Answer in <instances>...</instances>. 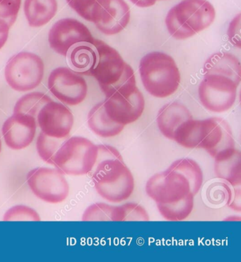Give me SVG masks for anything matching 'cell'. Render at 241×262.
<instances>
[{"instance_id":"cell-1","label":"cell","mask_w":241,"mask_h":262,"mask_svg":"<svg viewBox=\"0 0 241 262\" xmlns=\"http://www.w3.org/2000/svg\"><path fill=\"white\" fill-rule=\"evenodd\" d=\"M91 180L97 192L105 200L119 204L128 200L134 190V179L116 148L98 145V157Z\"/></svg>"},{"instance_id":"cell-2","label":"cell","mask_w":241,"mask_h":262,"mask_svg":"<svg viewBox=\"0 0 241 262\" xmlns=\"http://www.w3.org/2000/svg\"><path fill=\"white\" fill-rule=\"evenodd\" d=\"M215 16L214 7L207 0H183L170 9L165 25L174 38L187 39L209 27Z\"/></svg>"},{"instance_id":"cell-3","label":"cell","mask_w":241,"mask_h":262,"mask_svg":"<svg viewBox=\"0 0 241 262\" xmlns=\"http://www.w3.org/2000/svg\"><path fill=\"white\" fill-rule=\"evenodd\" d=\"M94 46L95 59L91 76L98 81L106 97L121 86L136 84L133 70L116 50L98 39H95Z\"/></svg>"},{"instance_id":"cell-4","label":"cell","mask_w":241,"mask_h":262,"mask_svg":"<svg viewBox=\"0 0 241 262\" xmlns=\"http://www.w3.org/2000/svg\"><path fill=\"white\" fill-rule=\"evenodd\" d=\"M143 85L151 95L157 98L174 95L180 82V73L174 59L166 53L152 52L139 63Z\"/></svg>"},{"instance_id":"cell-5","label":"cell","mask_w":241,"mask_h":262,"mask_svg":"<svg viewBox=\"0 0 241 262\" xmlns=\"http://www.w3.org/2000/svg\"><path fill=\"white\" fill-rule=\"evenodd\" d=\"M98 145L81 136L68 138L55 155L53 166L64 175L83 176L93 170Z\"/></svg>"},{"instance_id":"cell-6","label":"cell","mask_w":241,"mask_h":262,"mask_svg":"<svg viewBox=\"0 0 241 262\" xmlns=\"http://www.w3.org/2000/svg\"><path fill=\"white\" fill-rule=\"evenodd\" d=\"M104 103L108 117L125 126L137 121L145 108L144 98L136 84L121 86L106 97Z\"/></svg>"},{"instance_id":"cell-7","label":"cell","mask_w":241,"mask_h":262,"mask_svg":"<svg viewBox=\"0 0 241 262\" xmlns=\"http://www.w3.org/2000/svg\"><path fill=\"white\" fill-rule=\"evenodd\" d=\"M44 63L34 53L21 52L9 59L5 68V78L9 86L18 92L37 88L43 80Z\"/></svg>"},{"instance_id":"cell-8","label":"cell","mask_w":241,"mask_h":262,"mask_svg":"<svg viewBox=\"0 0 241 262\" xmlns=\"http://www.w3.org/2000/svg\"><path fill=\"white\" fill-rule=\"evenodd\" d=\"M27 182L37 198L47 204H60L69 195L67 180L56 168H34L28 172Z\"/></svg>"},{"instance_id":"cell-9","label":"cell","mask_w":241,"mask_h":262,"mask_svg":"<svg viewBox=\"0 0 241 262\" xmlns=\"http://www.w3.org/2000/svg\"><path fill=\"white\" fill-rule=\"evenodd\" d=\"M145 190L156 204H176L193 194L187 179L169 169L153 175L147 181Z\"/></svg>"},{"instance_id":"cell-10","label":"cell","mask_w":241,"mask_h":262,"mask_svg":"<svg viewBox=\"0 0 241 262\" xmlns=\"http://www.w3.org/2000/svg\"><path fill=\"white\" fill-rule=\"evenodd\" d=\"M238 86L227 77L205 75L199 86V98L207 110L214 113H224L234 104Z\"/></svg>"},{"instance_id":"cell-11","label":"cell","mask_w":241,"mask_h":262,"mask_svg":"<svg viewBox=\"0 0 241 262\" xmlns=\"http://www.w3.org/2000/svg\"><path fill=\"white\" fill-rule=\"evenodd\" d=\"M51 93L64 104L76 106L87 95L85 79L70 68L60 67L51 72L49 78Z\"/></svg>"},{"instance_id":"cell-12","label":"cell","mask_w":241,"mask_h":262,"mask_svg":"<svg viewBox=\"0 0 241 262\" xmlns=\"http://www.w3.org/2000/svg\"><path fill=\"white\" fill-rule=\"evenodd\" d=\"M130 19V7L125 0H97L90 21L103 34L114 35L124 30Z\"/></svg>"},{"instance_id":"cell-13","label":"cell","mask_w":241,"mask_h":262,"mask_svg":"<svg viewBox=\"0 0 241 262\" xmlns=\"http://www.w3.org/2000/svg\"><path fill=\"white\" fill-rule=\"evenodd\" d=\"M50 46L58 54L66 56L69 50L84 43H94L95 38L84 24L75 18L59 20L50 30Z\"/></svg>"},{"instance_id":"cell-14","label":"cell","mask_w":241,"mask_h":262,"mask_svg":"<svg viewBox=\"0 0 241 262\" xmlns=\"http://www.w3.org/2000/svg\"><path fill=\"white\" fill-rule=\"evenodd\" d=\"M199 148L205 149L213 158L235 148L232 130L227 121L219 117L202 120Z\"/></svg>"},{"instance_id":"cell-15","label":"cell","mask_w":241,"mask_h":262,"mask_svg":"<svg viewBox=\"0 0 241 262\" xmlns=\"http://www.w3.org/2000/svg\"><path fill=\"white\" fill-rule=\"evenodd\" d=\"M74 116L61 103L51 101L40 110L36 117L41 132L50 137L69 138L74 125Z\"/></svg>"},{"instance_id":"cell-16","label":"cell","mask_w":241,"mask_h":262,"mask_svg":"<svg viewBox=\"0 0 241 262\" xmlns=\"http://www.w3.org/2000/svg\"><path fill=\"white\" fill-rule=\"evenodd\" d=\"M36 118L21 113H14L2 128L4 140L9 148L21 150L34 141L36 134Z\"/></svg>"},{"instance_id":"cell-17","label":"cell","mask_w":241,"mask_h":262,"mask_svg":"<svg viewBox=\"0 0 241 262\" xmlns=\"http://www.w3.org/2000/svg\"><path fill=\"white\" fill-rule=\"evenodd\" d=\"M191 119L192 116L188 108L181 103L174 101L161 108L158 112L156 122L162 135L173 140L176 130L184 122Z\"/></svg>"},{"instance_id":"cell-18","label":"cell","mask_w":241,"mask_h":262,"mask_svg":"<svg viewBox=\"0 0 241 262\" xmlns=\"http://www.w3.org/2000/svg\"><path fill=\"white\" fill-rule=\"evenodd\" d=\"M205 75H220L231 79L238 85L240 82V62L234 55L217 53L207 59L204 66Z\"/></svg>"},{"instance_id":"cell-19","label":"cell","mask_w":241,"mask_h":262,"mask_svg":"<svg viewBox=\"0 0 241 262\" xmlns=\"http://www.w3.org/2000/svg\"><path fill=\"white\" fill-rule=\"evenodd\" d=\"M214 159V172L217 178L230 186L241 184V153L233 148Z\"/></svg>"},{"instance_id":"cell-20","label":"cell","mask_w":241,"mask_h":262,"mask_svg":"<svg viewBox=\"0 0 241 262\" xmlns=\"http://www.w3.org/2000/svg\"><path fill=\"white\" fill-rule=\"evenodd\" d=\"M88 125L95 135L102 138H112L120 134L125 125L114 122L108 117L104 101L95 104L88 114Z\"/></svg>"},{"instance_id":"cell-21","label":"cell","mask_w":241,"mask_h":262,"mask_svg":"<svg viewBox=\"0 0 241 262\" xmlns=\"http://www.w3.org/2000/svg\"><path fill=\"white\" fill-rule=\"evenodd\" d=\"M57 11V0H25V15L31 27L45 25L54 17Z\"/></svg>"},{"instance_id":"cell-22","label":"cell","mask_w":241,"mask_h":262,"mask_svg":"<svg viewBox=\"0 0 241 262\" xmlns=\"http://www.w3.org/2000/svg\"><path fill=\"white\" fill-rule=\"evenodd\" d=\"M66 57L68 64L74 72L79 75L91 76L95 59L94 43L79 44L69 50Z\"/></svg>"},{"instance_id":"cell-23","label":"cell","mask_w":241,"mask_h":262,"mask_svg":"<svg viewBox=\"0 0 241 262\" xmlns=\"http://www.w3.org/2000/svg\"><path fill=\"white\" fill-rule=\"evenodd\" d=\"M168 169L177 171L188 181L193 194H198L203 184L204 176L200 165L190 158H181L171 164Z\"/></svg>"},{"instance_id":"cell-24","label":"cell","mask_w":241,"mask_h":262,"mask_svg":"<svg viewBox=\"0 0 241 262\" xmlns=\"http://www.w3.org/2000/svg\"><path fill=\"white\" fill-rule=\"evenodd\" d=\"M201 125L202 120H187L175 132L173 140L185 148H199Z\"/></svg>"},{"instance_id":"cell-25","label":"cell","mask_w":241,"mask_h":262,"mask_svg":"<svg viewBox=\"0 0 241 262\" xmlns=\"http://www.w3.org/2000/svg\"><path fill=\"white\" fill-rule=\"evenodd\" d=\"M194 197L189 195L186 199L174 204H156L161 216L168 221H183L192 213L194 208Z\"/></svg>"},{"instance_id":"cell-26","label":"cell","mask_w":241,"mask_h":262,"mask_svg":"<svg viewBox=\"0 0 241 262\" xmlns=\"http://www.w3.org/2000/svg\"><path fill=\"white\" fill-rule=\"evenodd\" d=\"M52 99L41 92H32L20 98L16 101L14 113H21L36 118L40 110Z\"/></svg>"},{"instance_id":"cell-27","label":"cell","mask_w":241,"mask_h":262,"mask_svg":"<svg viewBox=\"0 0 241 262\" xmlns=\"http://www.w3.org/2000/svg\"><path fill=\"white\" fill-rule=\"evenodd\" d=\"M67 138L50 137L43 132H40L37 138L36 143L38 156L46 163L53 165L55 155Z\"/></svg>"},{"instance_id":"cell-28","label":"cell","mask_w":241,"mask_h":262,"mask_svg":"<svg viewBox=\"0 0 241 262\" xmlns=\"http://www.w3.org/2000/svg\"><path fill=\"white\" fill-rule=\"evenodd\" d=\"M144 208L135 203H127L114 207L111 221H150Z\"/></svg>"},{"instance_id":"cell-29","label":"cell","mask_w":241,"mask_h":262,"mask_svg":"<svg viewBox=\"0 0 241 262\" xmlns=\"http://www.w3.org/2000/svg\"><path fill=\"white\" fill-rule=\"evenodd\" d=\"M21 0H0V29L9 30L15 23Z\"/></svg>"},{"instance_id":"cell-30","label":"cell","mask_w":241,"mask_h":262,"mask_svg":"<svg viewBox=\"0 0 241 262\" xmlns=\"http://www.w3.org/2000/svg\"><path fill=\"white\" fill-rule=\"evenodd\" d=\"M41 221L39 213L34 208L26 205H16L7 210L3 221Z\"/></svg>"},{"instance_id":"cell-31","label":"cell","mask_w":241,"mask_h":262,"mask_svg":"<svg viewBox=\"0 0 241 262\" xmlns=\"http://www.w3.org/2000/svg\"><path fill=\"white\" fill-rule=\"evenodd\" d=\"M115 206L106 203H95L84 210L82 221H111Z\"/></svg>"},{"instance_id":"cell-32","label":"cell","mask_w":241,"mask_h":262,"mask_svg":"<svg viewBox=\"0 0 241 262\" xmlns=\"http://www.w3.org/2000/svg\"><path fill=\"white\" fill-rule=\"evenodd\" d=\"M240 14H238L230 23L228 36L231 44L240 49Z\"/></svg>"},{"instance_id":"cell-33","label":"cell","mask_w":241,"mask_h":262,"mask_svg":"<svg viewBox=\"0 0 241 262\" xmlns=\"http://www.w3.org/2000/svg\"><path fill=\"white\" fill-rule=\"evenodd\" d=\"M227 205L231 209L240 212V186H230Z\"/></svg>"},{"instance_id":"cell-34","label":"cell","mask_w":241,"mask_h":262,"mask_svg":"<svg viewBox=\"0 0 241 262\" xmlns=\"http://www.w3.org/2000/svg\"><path fill=\"white\" fill-rule=\"evenodd\" d=\"M136 6L139 7H150L155 5L156 0H130Z\"/></svg>"},{"instance_id":"cell-35","label":"cell","mask_w":241,"mask_h":262,"mask_svg":"<svg viewBox=\"0 0 241 262\" xmlns=\"http://www.w3.org/2000/svg\"><path fill=\"white\" fill-rule=\"evenodd\" d=\"M9 31L3 30L0 29V49L6 43L7 38H8Z\"/></svg>"},{"instance_id":"cell-36","label":"cell","mask_w":241,"mask_h":262,"mask_svg":"<svg viewBox=\"0 0 241 262\" xmlns=\"http://www.w3.org/2000/svg\"><path fill=\"white\" fill-rule=\"evenodd\" d=\"M2 146H3V144H2L1 138H0V153L2 152Z\"/></svg>"},{"instance_id":"cell-37","label":"cell","mask_w":241,"mask_h":262,"mask_svg":"<svg viewBox=\"0 0 241 262\" xmlns=\"http://www.w3.org/2000/svg\"><path fill=\"white\" fill-rule=\"evenodd\" d=\"M156 1H157V0H156Z\"/></svg>"}]
</instances>
